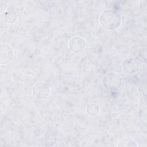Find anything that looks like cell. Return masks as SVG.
Here are the masks:
<instances>
[{"instance_id": "cell-1", "label": "cell", "mask_w": 147, "mask_h": 147, "mask_svg": "<svg viewBox=\"0 0 147 147\" xmlns=\"http://www.w3.org/2000/svg\"><path fill=\"white\" fill-rule=\"evenodd\" d=\"M100 25L106 30H115L121 25L122 18L120 14L114 9H106L99 17Z\"/></svg>"}, {"instance_id": "cell-2", "label": "cell", "mask_w": 147, "mask_h": 147, "mask_svg": "<svg viewBox=\"0 0 147 147\" xmlns=\"http://www.w3.org/2000/svg\"><path fill=\"white\" fill-rule=\"evenodd\" d=\"M102 83L105 89L114 91L119 89L122 83V80L118 74L114 72H109L103 76Z\"/></svg>"}, {"instance_id": "cell-3", "label": "cell", "mask_w": 147, "mask_h": 147, "mask_svg": "<svg viewBox=\"0 0 147 147\" xmlns=\"http://www.w3.org/2000/svg\"><path fill=\"white\" fill-rule=\"evenodd\" d=\"M140 68V64L139 61L137 59L132 57L125 59L122 64L123 72L129 75H132L137 73Z\"/></svg>"}, {"instance_id": "cell-4", "label": "cell", "mask_w": 147, "mask_h": 147, "mask_svg": "<svg viewBox=\"0 0 147 147\" xmlns=\"http://www.w3.org/2000/svg\"><path fill=\"white\" fill-rule=\"evenodd\" d=\"M50 87L49 85L42 82L36 83L32 88V93L35 98L42 99L47 98L50 94Z\"/></svg>"}, {"instance_id": "cell-5", "label": "cell", "mask_w": 147, "mask_h": 147, "mask_svg": "<svg viewBox=\"0 0 147 147\" xmlns=\"http://www.w3.org/2000/svg\"><path fill=\"white\" fill-rule=\"evenodd\" d=\"M13 51L11 47L5 43L0 45V64L6 65L13 59Z\"/></svg>"}, {"instance_id": "cell-6", "label": "cell", "mask_w": 147, "mask_h": 147, "mask_svg": "<svg viewBox=\"0 0 147 147\" xmlns=\"http://www.w3.org/2000/svg\"><path fill=\"white\" fill-rule=\"evenodd\" d=\"M68 48L74 53H79L83 52L86 48L85 40L80 37H72L68 43Z\"/></svg>"}, {"instance_id": "cell-7", "label": "cell", "mask_w": 147, "mask_h": 147, "mask_svg": "<svg viewBox=\"0 0 147 147\" xmlns=\"http://www.w3.org/2000/svg\"><path fill=\"white\" fill-rule=\"evenodd\" d=\"M4 19L9 24H14L17 20V14L14 10H8L5 13Z\"/></svg>"}, {"instance_id": "cell-8", "label": "cell", "mask_w": 147, "mask_h": 147, "mask_svg": "<svg viewBox=\"0 0 147 147\" xmlns=\"http://www.w3.org/2000/svg\"><path fill=\"white\" fill-rule=\"evenodd\" d=\"M137 146V142L134 140L130 138L122 139L119 141L117 145V146L118 147H136Z\"/></svg>"}, {"instance_id": "cell-9", "label": "cell", "mask_w": 147, "mask_h": 147, "mask_svg": "<svg viewBox=\"0 0 147 147\" xmlns=\"http://www.w3.org/2000/svg\"><path fill=\"white\" fill-rule=\"evenodd\" d=\"M100 109L99 106L95 103L90 104L87 107V114L91 116L95 117L99 113Z\"/></svg>"}, {"instance_id": "cell-10", "label": "cell", "mask_w": 147, "mask_h": 147, "mask_svg": "<svg viewBox=\"0 0 147 147\" xmlns=\"http://www.w3.org/2000/svg\"><path fill=\"white\" fill-rule=\"evenodd\" d=\"M8 6L7 1H0V12L2 13L5 11Z\"/></svg>"}, {"instance_id": "cell-11", "label": "cell", "mask_w": 147, "mask_h": 147, "mask_svg": "<svg viewBox=\"0 0 147 147\" xmlns=\"http://www.w3.org/2000/svg\"><path fill=\"white\" fill-rule=\"evenodd\" d=\"M112 116L113 117H118V114L117 113H113L112 114Z\"/></svg>"}]
</instances>
